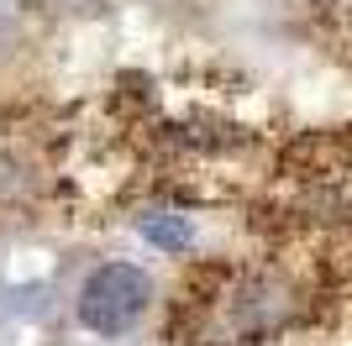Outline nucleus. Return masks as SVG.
I'll return each mask as SVG.
<instances>
[{"instance_id":"f03ea898","label":"nucleus","mask_w":352,"mask_h":346,"mask_svg":"<svg viewBox=\"0 0 352 346\" xmlns=\"http://www.w3.org/2000/svg\"><path fill=\"white\" fill-rule=\"evenodd\" d=\"M142 236L153 246H163V252H184V246L195 242V231L184 216H168V210H153V216H142Z\"/></svg>"},{"instance_id":"f257e3e1","label":"nucleus","mask_w":352,"mask_h":346,"mask_svg":"<svg viewBox=\"0 0 352 346\" xmlns=\"http://www.w3.org/2000/svg\"><path fill=\"white\" fill-rule=\"evenodd\" d=\"M147 299H153V284H147L142 268H132V262H105L100 273H89L85 294H79V320L100 336H121L126 325H137Z\"/></svg>"}]
</instances>
